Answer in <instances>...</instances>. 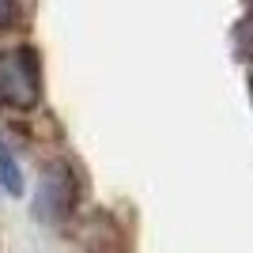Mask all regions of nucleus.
Returning <instances> with one entry per match:
<instances>
[{
    "mask_svg": "<svg viewBox=\"0 0 253 253\" xmlns=\"http://www.w3.org/2000/svg\"><path fill=\"white\" fill-rule=\"evenodd\" d=\"M76 204V178L68 167H53L42 181V193H38V215L61 223Z\"/></svg>",
    "mask_w": 253,
    "mask_h": 253,
    "instance_id": "f03ea898",
    "label": "nucleus"
},
{
    "mask_svg": "<svg viewBox=\"0 0 253 253\" xmlns=\"http://www.w3.org/2000/svg\"><path fill=\"white\" fill-rule=\"evenodd\" d=\"M19 19V0H0V31H8Z\"/></svg>",
    "mask_w": 253,
    "mask_h": 253,
    "instance_id": "20e7f679",
    "label": "nucleus"
},
{
    "mask_svg": "<svg viewBox=\"0 0 253 253\" xmlns=\"http://www.w3.org/2000/svg\"><path fill=\"white\" fill-rule=\"evenodd\" d=\"M42 98V61L31 45L0 49V106L34 110Z\"/></svg>",
    "mask_w": 253,
    "mask_h": 253,
    "instance_id": "f257e3e1",
    "label": "nucleus"
},
{
    "mask_svg": "<svg viewBox=\"0 0 253 253\" xmlns=\"http://www.w3.org/2000/svg\"><path fill=\"white\" fill-rule=\"evenodd\" d=\"M0 185H4L11 197L23 193V170H19V163H15V155H11V148L4 140H0Z\"/></svg>",
    "mask_w": 253,
    "mask_h": 253,
    "instance_id": "7ed1b4c3",
    "label": "nucleus"
}]
</instances>
